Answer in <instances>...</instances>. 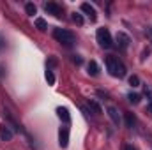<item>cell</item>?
<instances>
[{
  "label": "cell",
  "instance_id": "cell-1",
  "mask_svg": "<svg viewBox=\"0 0 152 150\" xmlns=\"http://www.w3.org/2000/svg\"><path fill=\"white\" fill-rule=\"evenodd\" d=\"M106 69L113 78H124L126 73H127V69L122 64V60H118V57H113V55L106 57Z\"/></svg>",
  "mask_w": 152,
  "mask_h": 150
},
{
  "label": "cell",
  "instance_id": "cell-2",
  "mask_svg": "<svg viewBox=\"0 0 152 150\" xmlns=\"http://www.w3.org/2000/svg\"><path fill=\"white\" fill-rule=\"evenodd\" d=\"M53 37H55L57 42H60V44L66 46V48L75 46V42H76V36L71 30H66V28H55V30H53Z\"/></svg>",
  "mask_w": 152,
  "mask_h": 150
},
{
  "label": "cell",
  "instance_id": "cell-3",
  "mask_svg": "<svg viewBox=\"0 0 152 150\" xmlns=\"http://www.w3.org/2000/svg\"><path fill=\"white\" fill-rule=\"evenodd\" d=\"M96 39H97L99 46L104 48V50H110V48L113 46V39H112V34H110L108 28H97V32H96Z\"/></svg>",
  "mask_w": 152,
  "mask_h": 150
},
{
  "label": "cell",
  "instance_id": "cell-4",
  "mask_svg": "<svg viewBox=\"0 0 152 150\" xmlns=\"http://www.w3.org/2000/svg\"><path fill=\"white\" fill-rule=\"evenodd\" d=\"M44 11H46L48 14H53L55 18H62V14H64L62 7H60L58 4H55V2H48V4H44Z\"/></svg>",
  "mask_w": 152,
  "mask_h": 150
},
{
  "label": "cell",
  "instance_id": "cell-5",
  "mask_svg": "<svg viewBox=\"0 0 152 150\" xmlns=\"http://www.w3.org/2000/svg\"><path fill=\"white\" fill-rule=\"evenodd\" d=\"M58 145H60V149H67V145H69V127L67 125L60 127V131H58Z\"/></svg>",
  "mask_w": 152,
  "mask_h": 150
},
{
  "label": "cell",
  "instance_id": "cell-6",
  "mask_svg": "<svg viewBox=\"0 0 152 150\" xmlns=\"http://www.w3.org/2000/svg\"><path fill=\"white\" fill-rule=\"evenodd\" d=\"M115 39H117V42H118V48H120V50H127V46H129V42H131V39H129L127 34H124V32H117Z\"/></svg>",
  "mask_w": 152,
  "mask_h": 150
},
{
  "label": "cell",
  "instance_id": "cell-7",
  "mask_svg": "<svg viewBox=\"0 0 152 150\" xmlns=\"http://www.w3.org/2000/svg\"><path fill=\"white\" fill-rule=\"evenodd\" d=\"M80 9H81V12H85V14L90 18V21H96V20H97V12H96V9H94L90 4H87V2H85V4H81V7H80Z\"/></svg>",
  "mask_w": 152,
  "mask_h": 150
},
{
  "label": "cell",
  "instance_id": "cell-8",
  "mask_svg": "<svg viewBox=\"0 0 152 150\" xmlns=\"http://www.w3.org/2000/svg\"><path fill=\"white\" fill-rule=\"evenodd\" d=\"M0 140L2 141H11L12 140V131L5 124H0Z\"/></svg>",
  "mask_w": 152,
  "mask_h": 150
},
{
  "label": "cell",
  "instance_id": "cell-9",
  "mask_svg": "<svg viewBox=\"0 0 152 150\" xmlns=\"http://www.w3.org/2000/svg\"><path fill=\"white\" fill-rule=\"evenodd\" d=\"M108 117L112 118V122H113L115 125H120V115H118V111H117V108H113V106H108Z\"/></svg>",
  "mask_w": 152,
  "mask_h": 150
},
{
  "label": "cell",
  "instance_id": "cell-10",
  "mask_svg": "<svg viewBox=\"0 0 152 150\" xmlns=\"http://www.w3.org/2000/svg\"><path fill=\"white\" fill-rule=\"evenodd\" d=\"M57 115H58V118L64 120L66 124L71 122V115H69V110H67V108H57Z\"/></svg>",
  "mask_w": 152,
  "mask_h": 150
},
{
  "label": "cell",
  "instance_id": "cell-11",
  "mask_svg": "<svg viewBox=\"0 0 152 150\" xmlns=\"http://www.w3.org/2000/svg\"><path fill=\"white\" fill-rule=\"evenodd\" d=\"M87 71H88V74H90V76H97V74H99V66H97V62L90 60V62H88V66H87Z\"/></svg>",
  "mask_w": 152,
  "mask_h": 150
},
{
  "label": "cell",
  "instance_id": "cell-12",
  "mask_svg": "<svg viewBox=\"0 0 152 150\" xmlns=\"http://www.w3.org/2000/svg\"><path fill=\"white\" fill-rule=\"evenodd\" d=\"M126 125H127V127H134V125H136V117H134V113H126Z\"/></svg>",
  "mask_w": 152,
  "mask_h": 150
},
{
  "label": "cell",
  "instance_id": "cell-13",
  "mask_svg": "<svg viewBox=\"0 0 152 150\" xmlns=\"http://www.w3.org/2000/svg\"><path fill=\"white\" fill-rule=\"evenodd\" d=\"M88 106H90V110H92V111L96 113V115H99V113H103V108H101V106H99V104H97L96 101H92V99L88 101Z\"/></svg>",
  "mask_w": 152,
  "mask_h": 150
},
{
  "label": "cell",
  "instance_id": "cell-14",
  "mask_svg": "<svg viewBox=\"0 0 152 150\" xmlns=\"http://www.w3.org/2000/svg\"><path fill=\"white\" fill-rule=\"evenodd\" d=\"M25 11H27V14H28V16H34V14L37 12V7H36L32 2H28V4L25 5Z\"/></svg>",
  "mask_w": 152,
  "mask_h": 150
},
{
  "label": "cell",
  "instance_id": "cell-15",
  "mask_svg": "<svg viewBox=\"0 0 152 150\" xmlns=\"http://www.w3.org/2000/svg\"><path fill=\"white\" fill-rule=\"evenodd\" d=\"M36 27H37L41 32H44V30L48 28V23H46V21H44L42 18H36Z\"/></svg>",
  "mask_w": 152,
  "mask_h": 150
},
{
  "label": "cell",
  "instance_id": "cell-16",
  "mask_svg": "<svg viewBox=\"0 0 152 150\" xmlns=\"http://www.w3.org/2000/svg\"><path fill=\"white\" fill-rule=\"evenodd\" d=\"M129 85L134 88V87H140V78L136 74H133V76H129Z\"/></svg>",
  "mask_w": 152,
  "mask_h": 150
},
{
  "label": "cell",
  "instance_id": "cell-17",
  "mask_svg": "<svg viewBox=\"0 0 152 150\" xmlns=\"http://www.w3.org/2000/svg\"><path fill=\"white\" fill-rule=\"evenodd\" d=\"M127 99H129V103H133V104H138V103L142 101V97H140L138 94H129Z\"/></svg>",
  "mask_w": 152,
  "mask_h": 150
},
{
  "label": "cell",
  "instance_id": "cell-18",
  "mask_svg": "<svg viewBox=\"0 0 152 150\" xmlns=\"http://www.w3.org/2000/svg\"><path fill=\"white\" fill-rule=\"evenodd\" d=\"M46 81H48L50 85H55V74L51 73V69H48V71H46Z\"/></svg>",
  "mask_w": 152,
  "mask_h": 150
},
{
  "label": "cell",
  "instance_id": "cell-19",
  "mask_svg": "<svg viewBox=\"0 0 152 150\" xmlns=\"http://www.w3.org/2000/svg\"><path fill=\"white\" fill-rule=\"evenodd\" d=\"M73 21L76 25H83V16L80 12H73Z\"/></svg>",
  "mask_w": 152,
  "mask_h": 150
},
{
  "label": "cell",
  "instance_id": "cell-20",
  "mask_svg": "<svg viewBox=\"0 0 152 150\" xmlns=\"http://www.w3.org/2000/svg\"><path fill=\"white\" fill-rule=\"evenodd\" d=\"M73 62H75L76 66H81V64H83V58H81L80 55H75V57H73Z\"/></svg>",
  "mask_w": 152,
  "mask_h": 150
},
{
  "label": "cell",
  "instance_id": "cell-21",
  "mask_svg": "<svg viewBox=\"0 0 152 150\" xmlns=\"http://www.w3.org/2000/svg\"><path fill=\"white\" fill-rule=\"evenodd\" d=\"M4 48H5V39H4V36L0 34V51H2Z\"/></svg>",
  "mask_w": 152,
  "mask_h": 150
},
{
  "label": "cell",
  "instance_id": "cell-22",
  "mask_svg": "<svg viewBox=\"0 0 152 150\" xmlns=\"http://www.w3.org/2000/svg\"><path fill=\"white\" fill-rule=\"evenodd\" d=\"M149 53H151V50H143V53H142V60H145Z\"/></svg>",
  "mask_w": 152,
  "mask_h": 150
},
{
  "label": "cell",
  "instance_id": "cell-23",
  "mask_svg": "<svg viewBox=\"0 0 152 150\" xmlns=\"http://www.w3.org/2000/svg\"><path fill=\"white\" fill-rule=\"evenodd\" d=\"M124 150H136V149H134L133 145H126V147H124Z\"/></svg>",
  "mask_w": 152,
  "mask_h": 150
},
{
  "label": "cell",
  "instance_id": "cell-24",
  "mask_svg": "<svg viewBox=\"0 0 152 150\" xmlns=\"http://www.w3.org/2000/svg\"><path fill=\"white\" fill-rule=\"evenodd\" d=\"M147 111H151V113H152V104H149V106H147Z\"/></svg>",
  "mask_w": 152,
  "mask_h": 150
},
{
  "label": "cell",
  "instance_id": "cell-25",
  "mask_svg": "<svg viewBox=\"0 0 152 150\" xmlns=\"http://www.w3.org/2000/svg\"><path fill=\"white\" fill-rule=\"evenodd\" d=\"M2 71H4V67H2V66H0V76H2Z\"/></svg>",
  "mask_w": 152,
  "mask_h": 150
}]
</instances>
